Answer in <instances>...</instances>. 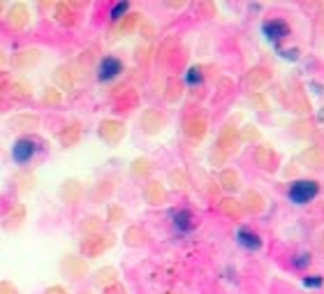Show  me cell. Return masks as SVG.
<instances>
[{"mask_svg":"<svg viewBox=\"0 0 324 294\" xmlns=\"http://www.w3.org/2000/svg\"><path fill=\"white\" fill-rule=\"evenodd\" d=\"M319 195V186L317 181H310V179H299L294 181L287 190V197L292 199V204H308L312 199Z\"/></svg>","mask_w":324,"mask_h":294,"instance_id":"6da1fadb","label":"cell"},{"mask_svg":"<svg viewBox=\"0 0 324 294\" xmlns=\"http://www.w3.org/2000/svg\"><path fill=\"white\" fill-rule=\"evenodd\" d=\"M120 72H123V63L116 56H107V58H102L100 67H97V79L100 81H114Z\"/></svg>","mask_w":324,"mask_h":294,"instance_id":"7a4b0ae2","label":"cell"},{"mask_svg":"<svg viewBox=\"0 0 324 294\" xmlns=\"http://www.w3.org/2000/svg\"><path fill=\"white\" fill-rule=\"evenodd\" d=\"M262 33H264V37L269 40V42H280L282 37L289 33V28H287V24H285V21L273 19V21H266V24L262 26Z\"/></svg>","mask_w":324,"mask_h":294,"instance_id":"3957f363","label":"cell"},{"mask_svg":"<svg viewBox=\"0 0 324 294\" xmlns=\"http://www.w3.org/2000/svg\"><path fill=\"white\" fill-rule=\"evenodd\" d=\"M40 49H24V51H19L17 56L12 58V65L17 70H28V67L37 65V60H40Z\"/></svg>","mask_w":324,"mask_h":294,"instance_id":"277c9868","label":"cell"},{"mask_svg":"<svg viewBox=\"0 0 324 294\" xmlns=\"http://www.w3.org/2000/svg\"><path fill=\"white\" fill-rule=\"evenodd\" d=\"M35 151H37V144L33 139H19L17 144H14V160L19 165H24V162H28L30 158L35 156Z\"/></svg>","mask_w":324,"mask_h":294,"instance_id":"5b68a950","label":"cell"},{"mask_svg":"<svg viewBox=\"0 0 324 294\" xmlns=\"http://www.w3.org/2000/svg\"><path fill=\"white\" fill-rule=\"evenodd\" d=\"M28 7L24 5V3H14L12 7H10V14H7V21H10V26L12 28H26V24H28Z\"/></svg>","mask_w":324,"mask_h":294,"instance_id":"8992f818","label":"cell"},{"mask_svg":"<svg viewBox=\"0 0 324 294\" xmlns=\"http://www.w3.org/2000/svg\"><path fill=\"white\" fill-rule=\"evenodd\" d=\"M236 236H239V243H241V246L248 248V250H259V248H262V239H259V236L252 232V229L241 227Z\"/></svg>","mask_w":324,"mask_h":294,"instance_id":"52a82bcc","label":"cell"},{"mask_svg":"<svg viewBox=\"0 0 324 294\" xmlns=\"http://www.w3.org/2000/svg\"><path fill=\"white\" fill-rule=\"evenodd\" d=\"M10 125H12L14 130H35V127L40 125V118L33 114H21V116H14V118L10 120Z\"/></svg>","mask_w":324,"mask_h":294,"instance_id":"ba28073f","label":"cell"},{"mask_svg":"<svg viewBox=\"0 0 324 294\" xmlns=\"http://www.w3.org/2000/svg\"><path fill=\"white\" fill-rule=\"evenodd\" d=\"M174 225L179 232H188L192 229V213L190 211H176L174 213Z\"/></svg>","mask_w":324,"mask_h":294,"instance_id":"9c48e42d","label":"cell"},{"mask_svg":"<svg viewBox=\"0 0 324 294\" xmlns=\"http://www.w3.org/2000/svg\"><path fill=\"white\" fill-rule=\"evenodd\" d=\"M79 195H81V188H79L74 181H70V183L63 188V199H65L67 204H72L74 199H79Z\"/></svg>","mask_w":324,"mask_h":294,"instance_id":"30bf717a","label":"cell"},{"mask_svg":"<svg viewBox=\"0 0 324 294\" xmlns=\"http://www.w3.org/2000/svg\"><path fill=\"white\" fill-rule=\"evenodd\" d=\"M12 95L17 97V100H28L33 93H30V84H26V81H19V84L12 86Z\"/></svg>","mask_w":324,"mask_h":294,"instance_id":"8fae6325","label":"cell"},{"mask_svg":"<svg viewBox=\"0 0 324 294\" xmlns=\"http://www.w3.org/2000/svg\"><path fill=\"white\" fill-rule=\"evenodd\" d=\"M24 216H26V209H24V206H14V209H12V213L7 216V222H5V225H7V227H10V229H12L14 225H17V222H19V225H21V220H24Z\"/></svg>","mask_w":324,"mask_h":294,"instance_id":"7c38bea8","label":"cell"},{"mask_svg":"<svg viewBox=\"0 0 324 294\" xmlns=\"http://www.w3.org/2000/svg\"><path fill=\"white\" fill-rule=\"evenodd\" d=\"M202 81H204V74H202L199 67H190V70L186 72V84L188 86H199Z\"/></svg>","mask_w":324,"mask_h":294,"instance_id":"4fadbf2b","label":"cell"},{"mask_svg":"<svg viewBox=\"0 0 324 294\" xmlns=\"http://www.w3.org/2000/svg\"><path fill=\"white\" fill-rule=\"evenodd\" d=\"M33 183H35V176L33 174H21V179H19V183H17L19 192H28L30 188H33Z\"/></svg>","mask_w":324,"mask_h":294,"instance_id":"5bb4252c","label":"cell"},{"mask_svg":"<svg viewBox=\"0 0 324 294\" xmlns=\"http://www.w3.org/2000/svg\"><path fill=\"white\" fill-rule=\"evenodd\" d=\"M60 102V93L56 88H49L44 93V104H58Z\"/></svg>","mask_w":324,"mask_h":294,"instance_id":"9a60e30c","label":"cell"},{"mask_svg":"<svg viewBox=\"0 0 324 294\" xmlns=\"http://www.w3.org/2000/svg\"><path fill=\"white\" fill-rule=\"evenodd\" d=\"M322 276H308V278H303V287H310V289H315V287H322Z\"/></svg>","mask_w":324,"mask_h":294,"instance_id":"2e32d148","label":"cell"},{"mask_svg":"<svg viewBox=\"0 0 324 294\" xmlns=\"http://www.w3.org/2000/svg\"><path fill=\"white\" fill-rule=\"evenodd\" d=\"M70 12H67V5H58L56 7V19H58V21H63V24H72V21H70Z\"/></svg>","mask_w":324,"mask_h":294,"instance_id":"e0dca14e","label":"cell"},{"mask_svg":"<svg viewBox=\"0 0 324 294\" xmlns=\"http://www.w3.org/2000/svg\"><path fill=\"white\" fill-rule=\"evenodd\" d=\"M127 10H130V5H127V3H120V5H116V7H114V12H111V19H114V21L123 19V14H125Z\"/></svg>","mask_w":324,"mask_h":294,"instance_id":"ac0fdd59","label":"cell"},{"mask_svg":"<svg viewBox=\"0 0 324 294\" xmlns=\"http://www.w3.org/2000/svg\"><path fill=\"white\" fill-rule=\"evenodd\" d=\"M308 262H310V255H308V252H303V255H296L294 266H296V269H301V266H308Z\"/></svg>","mask_w":324,"mask_h":294,"instance_id":"d6986e66","label":"cell"},{"mask_svg":"<svg viewBox=\"0 0 324 294\" xmlns=\"http://www.w3.org/2000/svg\"><path fill=\"white\" fill-rule=\"evenodd\" d=\"M0 294H19V289L12 282H0Z\"/></svg>","mask_w":324,"mask_h":294,"instance_id":"ffe728a7","label":"cell"},{"mask_svg":"<svg viewBox=\"0 0 324 294\" xmlns=\"http://www.w3.org/2000/svg\"><path fill=\"white\" fill-rule=\"evenodd\" d=\"M47 294H65V289H60V287H49Z\"/></svg>","mask_w":324,"mask_h":294,"instance_id":"44dd1931","label":"cell"},{"mask_svg":"<svg viewBox=\"0 0 324 294\" xmlns=\"http://www.w3.org/2000/svg\"><path fill=\"white\" fill-rule=\"evenodd\" d=\"M0 12H3V3H0Z\"/></svg>","mask_w":324,"mask_h":294,"instance_id":"7402d4cb","label":"cell"}]
</instances>
